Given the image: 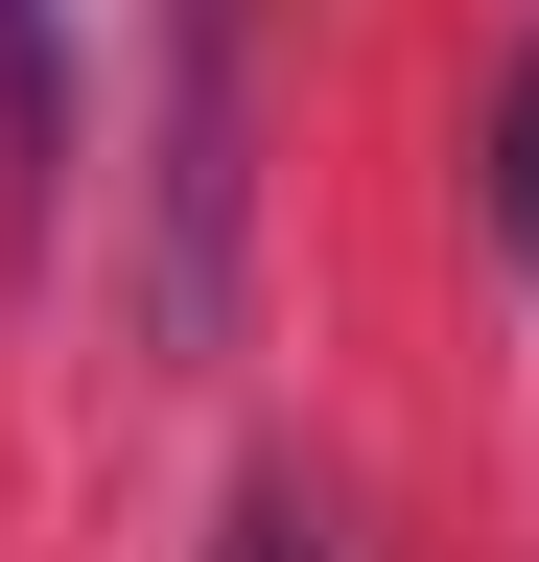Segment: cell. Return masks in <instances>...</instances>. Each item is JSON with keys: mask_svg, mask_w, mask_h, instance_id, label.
Returning a JSON list of instances; mask_svg holds the SVG:
<instances>
[{"mask_svg": "<svg viewBox=\"0 0 539 562\" xmlns=\"http://www.w3.org/2000/svg\"><path fill=\"white\" fill-rule=\"evenodd\" d=\"M258 328V0H165V94H142V351Z\"/></svg>", "mask_w": 539, "mask_h": 562, "instance_id": "1", "label": "cell"}, {"mask_svg": "<svg viewBox=\"0 0 539 562\" xmlns=\"http://www.w3.org/2000/svg\"><path fill=\"white\" fill-rule=\"evenodd\" d=\"M71 211V0H0V235Z\"/></svg>", "mask_w": 539, "mask_h": 562, "instance_id": "2", "label": "cell"}, {"mask_svg": "<svg viewBox=\"0 0 539 562\" xmlns=\"http://www.w3.org/2000/svg\"><path fill=\"white\" fill-rule=\"evenodd\" d=\"M212 562H375V539H352V492H328V469H235Z\"/></svg>", "mask_w": 539, "mask_h": 562, "instance_id": "3", "label": "cell"}, {"mask_svg": "<svg viewBox=\"0 0 539 562\" xmlns=\"http://www.w3.org/2000/svg\"><path fill=\"white\" fill-rule=\"evenodd\" d=\"M493 235L539 258V47H516V94H493Z\"/></svg>", "mask_w": 539, "mask_h": 562, "instance_id": "4", "label": "cell"}]
</instances>
